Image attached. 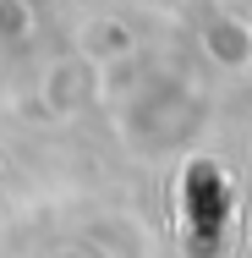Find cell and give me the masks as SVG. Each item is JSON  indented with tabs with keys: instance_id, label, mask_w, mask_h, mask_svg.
I'll return each mask as SVG.
<instances>
[{
	"instance_id": "cell-1",
	"label": "cell",
	"mask_w": 252,
	"mask_h": 258,
	"mask_svg": "<svg viewBox=\"0 0 252 258\" xmlns=\"http://www.w3.org/2000/svg\"><path fill=\"white\" fill-rule=\"evenodd\" d=\"M44 99H50V110H60V115H71L77 104L94 99V60H55L50 77H44Z\"/></svg>"
},
{
	"instance_id": "cell-2",
	"label": "cell",
	"mask_w": 252,
	"mask_h": 258,
	"mask_svg": "<svg viewBox=\"0 0 252 258\" xmlns=\"http://www.w3.org/2000/svg\"><path fill=\"white\" fill-rule=\"evenodd\" d=\"M88 28H94V33L82 39L88 55H99V50H126V44H132V39L121 33V22H88Z\"/></svg>"
},
{
	"instance_id": "cell-3",
	"label": "cell",
	"mask_w": 252,
	"mask_h": 258,
	"mask_svg": "<svg viewBox=\"0 0 252 258\" xmlns=\"http://www.w3.org/2000/svg\"><path fill=\"white\" fill-rule=\"evenodd\" d=\"M0 33H28V6L22 0H0Z\"/></svg>"
},
{
	"instance_id": "cell-4",
	"label": "cell",
	"mask_w": 252,
	"mask_h": 258,
	"mask_svg": "<svg viewBox=\"0 0 252 258\" xmlns=\"http://www.w3.org/2000/svg\"><path fill=\"white\" fill-rule=\"evenodd\" d=\"M60 258H77V253H60Z\"/></svg>"
}]
</instances>
